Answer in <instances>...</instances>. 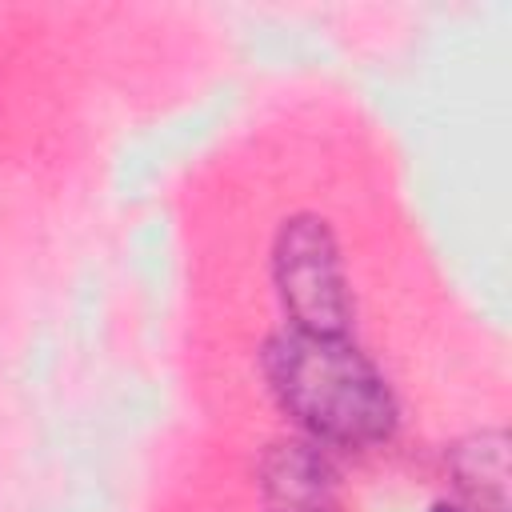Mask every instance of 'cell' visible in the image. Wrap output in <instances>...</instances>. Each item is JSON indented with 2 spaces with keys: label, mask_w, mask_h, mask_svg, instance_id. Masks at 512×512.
Returning <instances> with one entry per match:
<instances>
[{
  "label": "cell",
  "mask_w": 512,
  "mask_h": 512,
  "mask_svg": "<svg viewBox=\"0 0 512 512\" xmlns=\"http://www.w3.org/2000/svg\"><path fill=\"white\" fill-rule=\"evenodd\" d=\"M272 280L292 328L344 336L352 320V296L328 220L304 212L280 224L272 244Z\"/></svg>",
  "instance_id": "7a4b0ae2"
},
{
  "label": "cell",
  "mask_w": 512,
  "mask_h": 512,
  "mask_svg": "<svg viewBox=\"0 0 512 512\" xmlns=\"http://www.w3.org/2000/svg\"><path fill=\"white\" fill-rule=\"evenodd\" d=\"M428 512H464V508H456V504H444V500H440V504H432Z\"/></svg>",
  "instance_id": "5b68a950"
},
{
  "label": "cell",
  "mask_w": 512,
  "mask_h": 512,
  "mask_svg": "<svg viewBox=\"0 0 512 512\" xmlns=\"http://www.w3.org/2000/svg\"><path fill=\"white\" fill-rule=\"evenodd\" d=\"M452 472L460 488L492 512L508 508V436L504 432H476L452 448Z\"/></svg>",
  "instance_id": "277c9868"
},
{
  "label": "cell",
  "mask_w": 512,
  "mask_h": 512,
  "mask_svg": "<svg viewBox=\"0 0 512 512\" xmlns=\"http://www.w3.org/2000/svg\"><path fill=\"white\" fill-rule=\"evenodd\" d=\"M260 500L268 512H336V472L320 444H272L260 460Z\"/></svg>",
  "instance_id": "3957f363"
},
{
  "label": "cell",
  "mask_w": 512,
  "mask_h": 512,
  "mask_svg": "<svg viewBox=\"0 0 512 512\" xmlns=\"http://www.w3.org/2000/svg\"><path fill=\"white\" fill-rule=\"evenodd\" d=\"M264 376L304 440L372 448L396 428V396L348 336L284 328L264 344Z\"/></svg>",
  "instance_id": "6da1fadb"
}]
</instances>
